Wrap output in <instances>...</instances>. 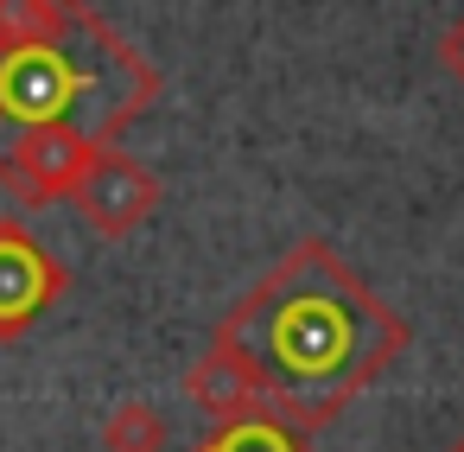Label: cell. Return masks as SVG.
<instances>
[{
	"mask_svg": "<svg viewBox=\"0 0 464 452\" xmlns=\"http://www.w3.org/2000/svg\"><path fill=\"white\" fill-rule=\"evenodd\" d=\"M210 338L248 369L267 414L299 433H324L407 357L413 331L324 236H299Z\"/></svg>",
	"mask_w": 464,
	"mask_h": 452,
	"instance_id": "1",
	"label": "cell"
},
{
	"mask_svg": "<svg viewBox=\"0 0 464 452\" xmlns=\"http://www.w3.org/2000/svg\"><path fill=\"white\" fill-rule=\"evenodd\" d=\"M153 96L160 71L90 0H0V128L71 122L121 147Z\"/></svg>",
	"mask_w": 464,
	"mask_h": 452,
	"instance_id": "2",
	"label": "cell"
},
{
	"mask_svg": "<svg viewBox=\"0 0 464 452\" xmlns=\"http://www.w3.org/2000/svg\"><path fill=\"white\" fill-rule=\"evenodd\" d=\"M102 147L71 128V122H45V128H14V147H0V185L14 192V204L39 211V204H58L77 192L83 166L96 160Z\"/></svg>",
	"mask_w": 464,
	"mask_h": 452,
	"instance_id": "3",
	"label": "cell"
},
{
	"mask_svg": "<svg viewBox=\"0 0 464 452\" xmlns=\"http://www.w3.org/2000/svg\"><path fill=\"white\" fill-rule=\"evenodd\" d=\"M64 293H71V268L7 211L0 217V344H20Z\"/></svg>",
	"mask_w": 464,
	"mask_h": 452,
	"instance_id": "4",
	"label": "cell"
},
{
	"mask_svg": "<svg viewBox=\"0 0 464 452\" xmlns=\"http://www.w3.org/2000/svg\"><path fill=\"white\" fill-rule=\"evenodd\" d=\"M71 204L83 211V223H90L96 236L121 242V236H134V230L160 211V172L140 166V160L121 153V147H102V153L83 166Z\"/></svg>",
	"mask_w": 464,
	"mask_h": 452,
	"instance_id": "5",
	"label": "cell"
},
{
	"mask_svg": "<svg viewBox=\"0 0 464 452\" xmlns=\"http://www.w3.org/2000/svg\"><path fill=\"white\" fill-rule=\"evenodd\" d=\"M185 395H191V408H204L210 420H229V414H248V408H261V395H255V382H248V369L210 338V350L185 369Z\"/></svg>",
	"mask_w": 464,
	"mask_h": 452,
	"instance_id": "6",
	"label": "cell"
},
{
	"mask_svg": "<svg viewBox=\"0 0 464 452\" xmlns=\"http://www.w3.org/2000/svg\"><path fill=\"white\" fill-rule=\"evenodd\" d=\"M191 452H312V433L286 427V420L267 414V408H248V414L210 420V433H204Z\"/></svg>",
	"mask_w": 464,
	"mask_h": 452,
	"instance_id": "7",
	"label": "cell"
},
{
	"mask_svg": "<svg viewBox=\"0 0 464 452\" xmlns=\"http://www.w3.org/2000/svg\"><path fill=\"white\" fill-rule=\"evenodd\" d=\"M102 452H166V414L153 401H121L102 420Z\"/></svg>",
	"mask_w": 464,
	"mask_h": 452,
	"instance_id": "8",
	"label": "cell"
},
{
	"mask_svg": "<svg viewBox=\"0 0 464 452\" xmlns=\"http://www.w3.org/2000/svg\"><path fill=\"white\" fill-rule=\"evenodd\" d=\"M432 52H439V71H445V77L464 90V14H458V20L439 33V45H432Z\"/></svg>",
	"mask_w": 464,
	"mask_h": 452,
	"instance_id": "9",
	"label": "cell"
},
{
	"mask_svg": "<svg viewBox=\"0 0 464 452\" xmlns=\"http://www.w3.org/2000/svg\"><path fill=\"white\" fill-rule=\"evenodd\" d=\"M445 452H464V433H458V439H451V446H445Z\"/></svg>",
	"mask_w": 464,
	"mask_h": 452,
	"instance_id": "10",
	"label": "cell"
}]
</instances>
